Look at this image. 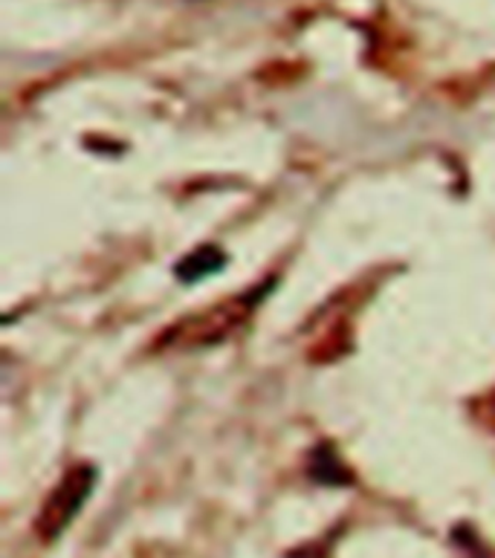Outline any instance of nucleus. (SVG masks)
Returning a JSON list of instances; mask_svg holds the SVG:
<instances>
[{"instance_id":"nucleus-1","label":"nucleus","mask_w":495,"mask_h":558,"mask_svg":"<svg viewBox=\"0 0 495 558\" xmlns=\"http://www.w3.org/2000/svg\"><path fill=\"white\" fill-rule=\"evenodd\" d=\"M252 313V292L244 299L224 301L218 307L206 310L203 316L185 318L183 325L174 327L171 344L177 348H197V344H215L227 333H232L238 325H244Z\"/></svg>"},{"instance_id":"nucleus-2","label":"nucleus","mask_w":495,"mask_h":558,"mask_svg":"<svg viewBox=\"0 0 495 558\" xmlns=\"http://www.w3.org/2000/svg\"><path fill=\"white\" fill-rule=\"evenodd\" d=\"M90 486H93V475L87 472V469H79V472L64 477V484L56 489V495H52L47 509H44L41 533L56 535L59 530H64V524H68L70 518L76 515V509L82 507V500L87 498Z\"/></svg>"}]
</instances>
